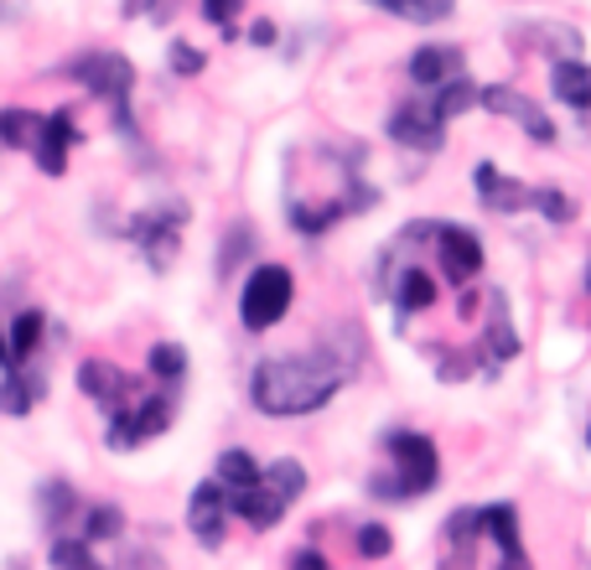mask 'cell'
Here are the masks:
<instances>
[{"label": "cell", "instance_id": "obj_21", "mask_svg": "<svg viewBox=\"0 0 591 570\" xmlns=\"http://www.w3.org/2000/svg\"><path fill=\"white\" fill-rule=\"evenodd\" d=\"M260 477H265V483L275 487V493H281V498H302V487H306V467L302 462H291V456H281V462H271V467L260 472Z\"/></svg>", "mask_w": 591, "mask_h": 570}, {"label": "cell", "instance_id": "obj_18", "mask_svg": "<svg viewBox=\"0 0 591 570\" xmlns=\"http://www.w3.org/2000/svg\"><path fill=\"white\" fill-rule=\"evenodd\" d=\"M477 192L488 198V208H504V213H514V208H524L529 202V192H524L514 177H498V167H477Z\"/></svg>", "mask_w": 591, "mask_h": 570}, {"label": "cell", "instance_id": "obj_26", "mask_svg": "<svg viewBox=\"0 0 591 570\" xmlns=\"http://www.w3.org/2000/svg\"><path fill=\"white\" fill-rule=\"evenodd\" d=\"M529 202H535V208H540L550 223H571L576 219V202L566 198L560 187H540V192H529Z\"/></svg>", "mask_w": 591, "mask_h": 570}, {"label": "cell", "instance_id": "obj_31", "mask_svg": "<svg viewBox=\"0 0 591 570\" xmlns=\"http://www.w3.org/2000/svg\"><path fill=\"white\" fill-rule=\"evenodd\" d=\"M244 250H250V223H234V229H229V244H223V260H219L223 275H234V265L244 260Z\"/></svg>", "mask_w": 591, "mask_h": 570}, {"label": "cell", "instance_id": "obj_2", "mask_svg": "<svg viewBox=\"0 0 591 570\" xmlns=\"http://www.w3.org/2000/svg\"><path fill=\"white\" fill-rule=\"evenodd\" d=\"M389 456H394V477H373V493L384 498H415V493H431L436 487V446L425 436H394L389 441Z\"/></svg>", "mask_w": 591, "mask_h": 570}, {"label": "cell", "instance_id": "obj_9", "mask_svg": "<svg viewBox=\"0 0 591 570\" xmlns=\"http://www.w3.org/2000/svg\"><path fill=\"white\" fill-rule=\"evenodd\" d=\"M441 125H446V119H441L436 109H394V115H389V135H394L400 146H410V151H441V140H446Z\"/></svg>", "mask_w": 591, "mask_h": 570}, {"label": "cell", "instance_id": "obj_7", "mask_svg": "<svg viewBox=\"0 0 591 570\" xmlns=\"http://www.w3.org/2000/svg\"><path fill=\"white\" fill-rule=\"evenodd\" d=\"M436 244H441V270H446V281L452 285H467L483 270V244H477V234L473 229H436Z\"/></svg>", "mask_w": 591, "mask_h": 570}, {"label": "cell", "instance_id": "obj_6", "mask_svg": "<svg viewBox=\"0 0 591 570\" xmlns=\"http://www.w3.org/2000/svg\"><path fill=\"white\" fill-rule=\"evenodd\" d=\"M182 219H187V208L177 202V208H161V213H146V219L130 223V239L146 244V254H151L156 270H167V260L177 254V223Z\"/></svg>", "mask_w": 591, "mask_h": 570}, {"label": "cell", "instance_id": "obj_8", "mask_svg": "<svg viewBox=\"0 0 591 570\" xmlns=\"http://www.w3.org/2000/svg\"><path fill=\"white\" fill-rule=\"evenodd\" d=\"M171 425V404L167 400H140L136 410H125V415L109 425V446H136V441H146V436H156V431H167Z\"/></svg>", "mask_w": 591, "mask_h": 570}, {"label": "cell", "instance_id": "obj_17", "mask_svg": "<svg viewBox=\"0 0 591 570\" xmlns=\"http://www.w3.org/2000/svg\"><path fill=\"white\" fill-rule=\"evenodd\" d=\"M456 73H462V52L456 48H421L410 57V78L415 84H446Z\"/></svg>", "mask_w": 591, "mask_h": 570}, {"label": "cell", "instance_id": "obj_11", "mask_svg": "<svg viewBox=\"0 0 591 570\" xmlns=\"http://www.w3.org/2000/svg\"><path fill=\"white\" fill-rule=\"evenodd\" d=\"M223 483H203L192 493V508H187V524H192V535L198 545H219L223 539Z\"/></svg>", "mask_w": 591, "mask_h": 570}, {"label": "cell", "instance_id": "obj_33", "mask_svg": "<svg viewBox=\"0 0 591 570\" xmlns=\"http://www.w3.org/2000/svg\"><path fill=\"white\" fill-rule=\"evenodd\" d=\"M358 555H363V560H379V555H389V529H379V524H363V529H358Z\"/></svg>", "mask_w": 591, "mask_h": 570}, {"label": "cell", "instance_id": "obj_38", "mask_svg": "<svg viewBox=\"0 0 591 570\" xmlns=\"http://www.w3.org/2000/svg\"><path fill=\"white\" fill-rule=\"evenodd\" d=\"M156 6H161V0H125V17H146Z\"/></svg>", "mask_w": 591, "mask_h": 570}, {"label": "cell", "instance_id": "obj_14", "mask_svg": "<svg viewBox=\"0 0 591 570\" xmlns=\"http://www.w3.org/2000/svg\"><path fill=\"white\" fill-rule=\"evenodd\" d=\"M477 524H483V535H488V539H498V545H504V555L514 560V566H524V550H519V514H514V504L477 508Z\"/></svg>", "mask_w": 591, "mask_h": 570}, {"label": "cell", "instance_id": "obj_1", "mask_svg": "<svg viewBox=\"0 0 591 570\" xmlns=\"http://www.w3.org/2000/svg\"><path fill=\"white\" fill-rule=\"evenodd\" d=\"M342 379H348V369L327 352H317V358H265L250 379V394L265 415H312L338 394Z\"/></svg>", "mask_w": 591, "mask_h": 570}, {"label": "cell", "instance_id": "obj_10", "mask_svg": "<svg viewBox=\"0 0 591 570\" xmlns=\"http://www.w3.org/2000/svg\"><path fill=\"white\" fill-rule=\"evenodd\" d=\"M73 140H78V130H73V109H57V115H48V125H42V140H36V167L48 171V177H63Z\"/></svg>", "mask_w": 591, "mask_h": 570}, {"label": "cell", "instance_id": "obj_19", "mask_svg": "<svg viewBox=\"0 0 591 570\" xmlns=\"http://www.w3.org/2000/svg\"><path fill=\"white\" fill-rule=\"evenodd\" d=\"M550 84H556V94L566 104H576V109H591V67L587 63H560L556 73H550Z\"/></svg>", "mask_w": 591, "mask_h": 570}, {"label": "cell", "instance_id": "obj_4", "mask_svg": "<svg viewBox=\"0 0 591 570\" xmlns=\"http://www.w3.org/2000/svg\"><path fill=\"white\" fill-rule=\"evenodd\" d=\"M73 78L88 88V94H99V99L115 104V115H119V130H130V63L119 57V52H88V57H78L73 63Z\"/></svg>", "mask_w": 591, "mask_h": 570}, {"label": "cell", "instance_id": "obj_40", "mask_svg": "<svg viewBox=\"0 0 591 570\" xmlns=\"http://www.w3.org/2000/svg\"><path fill=\"white\" fill-rule=\"evenodd\" d=\"M587 285H591V270H587Z\"/></svg>", "mask_w": 591, "mask_h": 570}, {"label": "cell", "instance_id": "obj_39", "mask_svg": "<svg viewBox=\"0 0 591 570\" xmlns=\"http://www.w3.org/2000/svg\"><path fill=\"white\" fill-rule=\"evenodd\" d=\"M0 369H11V342H6V332H0Z\"/></svg>", "mask_w": 591, "mask_h": 570}, {"label": "cell", "instance_id": "obj_30", "mask_svg": "<svg viewBox=\"0 0 591 570\" xmlns=\"http://www.w3.org/2000/svg\"><path fill=\"white\" fill-rule=\"evenodd\" d=\"M68 508H73V487L68 483H48V493H42V514H48V524H63Z\"/></svg>", "mask_w": 591, "mask_h": 570}, {"label": "cell", "instance_id": "obj_37", "mask_svg": "<svg viewBox=\"0 0 591 570\" xmlns=\"http://www.w3.org/2000/svg\"><path fill=\"white\" fill-rule=\"evenodd\" d=\"M250 36H254V42H260V48H271V42H275V27H271V21H254V27H250Z\"/></svg>", "mask_w": 591, "mask_h": 570}, {"label": "cell", "instance_id": "obj_24", "mask_svg": "<svg viewBox=\"0 0 591 570\" xmlns=\"http://www.w3.org/2000/svg\"><path fill=\"white\" fill-rule=\"evenodd\" d=\"M379 6L394 11V17H410V21H441L452 11V0H379Z\"/></svg>", "mask_w": 591, "mask_h": 570}, {"label": "cell", "instance_id": "obj_22", "mask_svg": "<svg viewBox=\"0 0 591 570\" xmlns=\"http://www.w3.org/2000/svg\"><path fill=\"white\" fill-rule=\"evenodd\" d=\"M260 472L265 467H254V456L250 452H223L219 456V483L234 493V487H250V483H260Z\"/></svg>", "mask_w": 591, "mask_h": 570}, {"label": "cell", "instance_id": "obj_32", "mask_svg": "<svg viewBox=\"0 0 591 570\" xmlns=\"http://www.w3.org/2000/svg\"><path fill=\"white\" fill-rule=\"evenodd\" d=\"M52 560H57V566H88L94 570V550H88V539L84 545H78V539H57V545H52Z\"/></svg>", "mask_w": 591, "mask_h": 570}, {"label": "cell", "instance_id": "obj_36", "mask_svg": "<svg viewBox=\"0 0 591 570\" xmlns=\"http://www.w3.org/2000/svg\"><path fill=\"white\" fill-rule=\"evenodd\" d=\"M234 11H239V0H203V17L219 21V27H229V21H234Z\"/></svg>", "mask_w": 591, "mask_h": 570}, {"label": "cell", "instance_id": "obj_35", "mask_svg": "<svg viewBox=\"0 0 591 570\" xmlns=\"http://www.w3.org/2000/svg\"><path fill=\"white\" fill-rule=\"evenodd\" d=\"M171 63L182 67V73H203V52L187 48V42H177V48H171Z\"/></svg>", "mask_w": 591, "mask_h": 570}, {"label": "cell", "instance_id": "obj_12", "mask_svg": "<svg viewBox=\"0 0 591 570\" xmlns=\"http://www.w3.org/2000/svg\"><path fill=\"white\" fill-rule=\"evenodd\" d=\"M234 514L250 519L254 529H271V524H281V514H286V498L260 477V483H250V487H234Z\"/></svg>", "mask_w": 591, "mask_h": 570}, {"label": "cell", "instance_id": "obj_13", "mask_svg": "<svg viewBox=\"0 0 591 570\" xmlns=\"http://www.w3.org/2000/svg\"><path fill=\"white\" fill-rule=\"evenodd\" d=\"M384 296L400 306V312H425V306L436 302V285H431V275H425L421 265L400 270V275L389 270V275H384Z\"/></svg>", "mask_w": 591, "mask_h": 570}, {"label": "cell", "instance_id": "obj_3", "mask_svg": "<svg viewBox=\"0 0 591 570\" xmlns=\"http://www.w3.org/2000/svg\"><path fill=\"white\" fill-rule=\"evenodd\" d=\"M291 296H296V285H291V270H281V265L254 270L250 281H244V296H239L244 327H250V332H265V327H275V321L286 317Z\"/></svg>", "mask_w": 591, "mask_h": 570}, {"label": "cell", "instance_id": "obj_23", "mask_svg": "<svg viewBox=\"0 0 591 570\" xmlns=\"http://www.w3.org/2000/svg\"><path fill=\"white\" fill-rule=\"evenodd\" d=\"M36 337H42V317H36V312H21V317L11 321V369H21V363L32 358Z\"/></svg>", "mask_w": 591, "mask_h": 570}, {"label": "cell", "instance_id": "obj_25", "mask_svg": "<svg viewBox=\"0 0 591 570\" xmlns=\"http://www.w3.org/2000/svg\"><path fill=\"white\" fill-rule=\"evenodd\" d=\"M473 99H477V88L467 84L462 73H456V78H446V88H441L436 115H441V119H452V115H462V109H467V104H473Z\"/></svg>", "mask_w": 591, "mask_h": 570}, {"label": "cell", "instance_id": "obj_15", "mask_svg": "<svg viewBox=\"0 0 591 570\" xmlns=\"http://www.w3.org/2000/svg\"><path fill=\"white\" fill-rule=\"evenodd\" d=\"M78 389H84V394H94L99 404H119L130 384H125V373H119L115 363H104V358H88L84 369H78Z\"/></svg>", "mask_w": 591, "mask_h": 570}, {"label": "cell", "instance_id": "obj_28", "mask_svg": "<svg viewBox=\"0 0 591 570\" xmlns=\"http://www.w3.org/2000/svg\"><path fill=\"white\" fill-rule=\"evenodd\" d=\"M488 352H493V358H498V363L519 352V337H514V327H508V321H504V312H498V317H493V327H488Z\"/></svg>", "mask_w": 591, "mask_h": 570}, {"label": "cell", "instance_id": "obj_29", "mask_svg": "<svg viewBox=\"0 0 591 570\" xmlns=\"http://www.w3.org/2000/svg\"><path fill=\"white\" fill-rule=\"evenodd\" d=\"M182 369H187V352L177 348V342H161V348L151 352V373H156V379H177Z\"/></svg>", "mask_w": 591, "mask_h": 570}, {"label": "cell", "instance_id": "obj_27", "mask_svg": "<svg viewBox=\"0 0 591 570\" xmlns=\"http://www.w3.org/2000/svg\"><path fill=\"white\" fill-rule=\"evenodd\" d=\"M115 535H119V508H88L84 539H115Z\"/></svg>", "mask_w": 591, "mask_h": 570}, {"label": "cell", "instance_id": "obj_34", "mask_svg": "<svg viewBox=\"0 0 591 570\" xmlns=\"http://www.w3.org/2000/svg\"><path fill=\"white\" fill-rule=\"evenodd\" d=\"M446 535H452V545H473V535H477V508H456L452 519H446Z\"/></svg>", "mask_w": 591, "mask_h": 570}, {"label": "cell", "instance_id": "obj_5", "mask_svg": "<svg viewBox=\"0 0 591 570\" xmlns=\"http://www.w3.org/2000/svg\"><path fill=\"white\" fill-rule=\"evenodd\" d=\"M477 99H483V109H493V115H508L514 125H524V135H529V140H540V146H550V140H556V125H550L535 104L524 99V94H514V88L493 84V88H483Z\"/></svg>", "mask_w": 591, "mask_h": 570}, {"label": "cell", "instance_id": "obj_20", "mask_svg": "<svg viewBox=\"0 0 591 570\" xmlns=\"http://www.w3.org/2000/svg\"><path fill=\"white\" fill-rule=\"evenodd\" d=\"M42 125H48V115L0 109V140H6V146H36V140H42Z\"/></svg>", "mask_w": 591, "mask_h": 570}, {"label": "cell", "instance_id": "obj_16", "mask_svg": "<svg viewBox=\"0 0 591 570\" xmlns=\"http://www.w3.org/2000/svg\"><path fill=\"white\" fill-rule=\"evenodd\" d=\"M42 394H48V379H42V373H27V379H21V369H6V379H0V410H6V415H27Z\"/></svg>", "mask_w": 591, "mask_h": 570}]
</instances>
